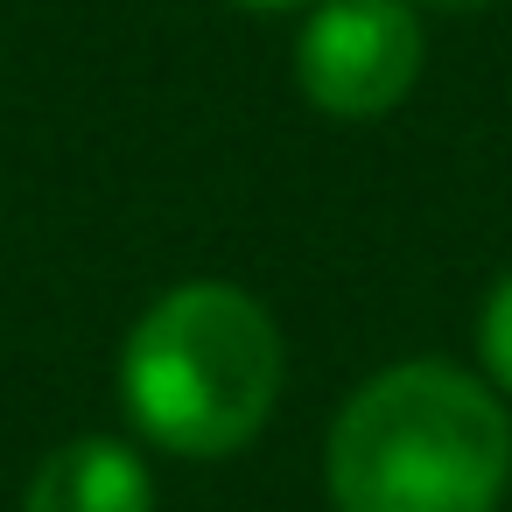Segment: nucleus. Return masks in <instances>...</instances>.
Returning a JSON list of instances; mask_svg holds the SVG:
<instances>
[{
	"instance_id": "f257e3e1",
	"label": "nucleus",
	"mask_w": 512,
	"mask_h": 512,
	"mask_svg": "<svg viewBox=\"0 0 512 512\" xmlns=\"http://www.w3.org/2000/svg\"><path fill=\"white\" fill-rule=\"evenodd\" d=\"M323 477L337 512H498L512 477L505 400L442 358L386 365L344 400Z\"/></svg>"
},
{
	"instance_id": "f03ea898",
	"label": "nucleus",
	"mask_w": 512,
	"mask_h": 512,
	"mask_svg": "<svg viewBox=\"0 0 512 512\" xmlns=\"http://www.w3.org/2000/svg\"><path fill=\"white\" fill-rule=\"evenodd\" d=\"M120 400L169 456H232L281 400V330L246 288L183 281L134 323Z\"/></svg>"
},
{
	"instance_id": "7ed1b4c3",
	"label": "nucleus",
	"mask_w": 512,
	"mask_h": 512,
	"mask_svg": "<svg viewBox=\"0 0 512 512\" xmlns=\"http://www.w3.org/2000/svg\"><path fill=\"white\" fill-rule=\"evenodd\" d=\"M295 78L309 106L337 120L393 113L421 78V22L407 0H316L295 43Z\"/></svg>"
},
{
	"instance_id": "20e7f679",
	"label": "nucleus",
	"mask_w": 512,
	"mask_h": 512,
	"mask_svg": "<svg viewBox=\"0 0 512 512\" xmlns=\"http://www.w3.org/2000/svg\"><path fill=\"white\" fill-rule=\"evenodd\" d=\"M22 512H155V477L127 442L78 435L36 470Z\"/></svg>"
},
{
	"instance_id": "39448f33",
	"label": "nucleus",
	"mask_w": 512,
	"mask_h": 512,
	"mask_svg": "<svg viewBox=\"0 0 512 512\" xmlns=\"http://www.w3.org/2000/svg\"><path fill=\"white\" fill-rule=\"evenodd\" d=\"M477 351H484V372L498 393H512V274L484 295V316H477Z\"/></svg>"
},
{
	"instance_id": "423d86ee",
	"label": "nucleus",
	"mask_w": 512,
	"mask_h": 512,
	"mask_svg": "<svg viewBox=\"0 0 512 512\" xmlns=\"http://www.w3.org/2000/svg\"><path fill=\"white\" fill-rule=\"evenodd\" d=\"M239 8H260V15H274V8H302V0H239Z\"/></svg>"
},
{
	"instance_id": "0eeeda50",
	"label": "nucleus",
	"mask_w": 512,
	"mask_h": 512,
	"mask_svg": "<svg viewBox=\"0 0 512 512\" xmlns=\"http://www.w3.org/2000/svg\"><path fill=\"white\" fill-rule=\"evenodd\" d=\"M442 8H477V0H442Z\"/></svg>"
}]
</instances>
